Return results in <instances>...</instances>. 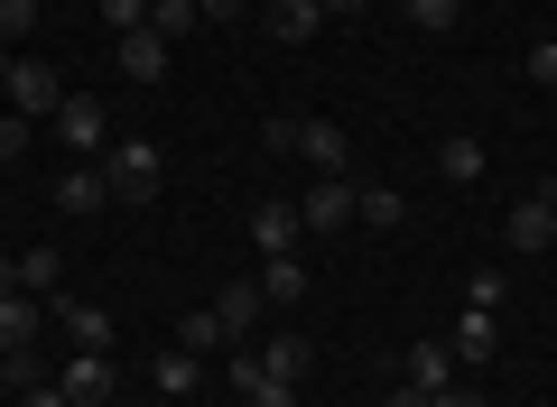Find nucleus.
Masks as SVG:
<instances>
[{"label": "nucleus", "mask_w": 557, "mask_h": 407, "mask_svg": "<svg viewBox=\"0 0 557 407\" xmlns=\"http://www.w3.org/2000/svg\"><path fill=\"white\" fill-rule=\"evenodd\" d=\"M511 251H557V186H530L511 204Z\"/></svg>", "instance_id": "nucleus-5"}, {"label": "nucleus", "mask_w": 557, "mask_h": 407, "mask_svg": "<svg viewBox=\"0 0 557 407\" xmlns=\"http://www.w3.org/2000/svg\"><path fill=\"white\" fill-rule=\"evenodd\" d=\"M307 288H317V278H307L298 251H288V259H260V296H270V306H298Z\"/></svg>", "instance_id": "nucleus-17"}, {"label": "nucleus", "mask_w": 557, "mask_h": 407, "mask_svg": "<svg viewBox=\"0 0 557 407\" xmlns=\"http://www.w3.org/2000/svg\"><path fill=\"white\" fill-rule=\"evenodd\" d=\"M159 407H186V398H159Z\"/></svg>", "instance_id": "nucleus-39"}, {"label": "nucleus", "mask_w": 557, "mask_h": 407, "mask_svg": "<svg viewBox=\"0 0 557 407\" xmlns=\"http://www.w3.org/2000/svg\"><path fill=\"white\" fill-rule=\"evenodd\" d=\"M102 20H112V38H131V28H149V0H94Z\"/></svg>", "instance_id": "nucleus-28"}, {"label": "nucleus", "mask_w": 557, "mask_h": 407, "mask_svg": "<svg viewBox=\"0 0 557 407\" xmlns=\"http://www.w3.org/2000/svg\"><path fill=\"white\" fill-rule=\"evenodd\" d=\"M354 214L372 222V232H399V222H409V194H399V186H362V194H354Z\"/></svg>", "instance_id": "nucleus-19"}, {"label": "nucleus", "mask_w": 557, "mask_h": 407, "mask_svg": "<svg viewBox=\"0 0 557 407\" xmlns=\"http://www.w3.org/2000/svg\"><path fill=\"white\" fill-rule=\"evenodd\" d=\"M57 102H65L57 65H38V56H20V65H10V112H20V120H57Z\"/></svg>", "instance_id": "nucleus-2"}, {"label": "nucleus", "mask_w": 557, "mask_h": 407, "mask_svg": "<svg viewBox=\"0 0 557 407\" xmlns=\"http://www.w3.org/2000/svg\"><path fill=\"white\" fill-rule=\"evenodd\" d=\"M251 352L278 370V380H307V361H317V343H307V333H288V325H278V333H260Z\"/></svg>", "instance_id": "nucleus-16"}, {"label": "nucleus", "mask_w": 557, "mask_h": 407, "mask_svg": "<svg viewBox=\"0 0 557 407\" xmlns=\"http://www.w3.org/2000/svg\"><path fill=\"white\" fill-rule=\"evenodd\" d=\"M530 75H539V84L557 93V38H548V47H530Z\"/></svg>", "instance_id": "nucleus-32"}, {"label": "nucleus", "mask_w": 557, "mask_h": 407, "mask_svg": "<svg viewBox=\"0 0 557 407\" xmlns=\"http://www.w3.org/2000/svg\"><path fill=\"white\" fill-rule=\"evenodd\" d=\"M20 407H65V389H57V380H28V389H20Z\"/></svg>", "instance_id": "nucleus-33"}, {"label": "nucleus", "mask_w": 557, "mask_h": 407, "mask_svg": "<svg viewBox=\"0 0 557 407\" xmlns=\"http://www.w3.org/2000/svg\"><path fill=\"white\" fill-rule=\"evenodd\" d=\"M493 343H502V315H483V306H465L456 333H446V352H456V361H493Z\"/></svg>", "instance_id": "nucleus-15"}, {"label": "nucleus", "mask_w": 557, "mask_h": 407, "mask_svg": "<svg viewBox=\"0 0 557 407\" xmlns=\"http://www.w3.org/2000/svg\"><path fill=\"white\" fill-rule=\"evenodd\" d=\"M317 10L325 20H362V0H317Z\"/></svg>", "instance_id": "nucleus-36"}, {"label": "nucleus", "mask_w": 557, "mask_h": 407, "mask_svg": "<svg viewBox=\"0 0 557 407\" xmlns=\"http://www.w3.org/2000/svg\"><path fill=\"white\" fill-rule=\"evenodd\" d=\"M47 325H57V315H47V296H0V352H28V343H38V333Z\"/></svg>", "instance_id": "nucleus-10"}, {"label": "nucleus", "mask_w": 557, "mask_h": 407, "mask_svg": "<svg viewBox=\"0 0 557 407\" xmlns=\"http://www.w3.org/2000/svg\"><path fill=\"white\" fill-rule=\"evenodd\" d=\"M317 28H325L317 0H270V38H278V47H307Z\"/></svg>", "instance_id": "nucleus-18"}, {"label": "nucleus", "mask_w": 557, "mask_h": 407, "mask_svg": "<svg viewBox=\"0 0 557 407\" xmlns=\"http://www.w3.org/2000/svg\"><path fill=\"white\" fill-rule=\"evenodd\" d=\"M196 380H205V352H159V398H196Z\"/></svg>", "instance_id": "nucleus-21"}, {"label": "nucleus", "mask_w": 557, "mask_h": 407, "mask_svg": "<svg viewBox=\"0 0 557 407\" xmlns=\"http://www.w3.org/2000/svg\"><path fill=\"white\" fill-rule=\"evenodd\" d=\"M483 167H493V157H483L474 130H446L437 139V176H446V186H483Z\"/></svg>", "instance_id": "nucleus-13"}, {"label": "nucleus", "mask_w": 557, "mask_h": 407, "mask_svg": "<svg viewBox=\"0 0 557 407\" xmlns=\"http://www.w3.org/2000/svg\"><path fill=\"white\" fill-rule=\"evenodd\" d=\"M102 204H112V186H102V167H75L57 186V214H102Z\"/></svg>", "instance_id": "nucleus-20"}, {"label": "nucleus", "mask_w": 557, "mask_h": 407, "mask_svg": "<svg viewBox=\"0 0 557 407\" xmlns=\"http://www.w3.org/2000/svg\"><path fill=\"white\" fill-rule=\"evenodd\" d=\"M428 407H493V398H483V389H465V380H446V389H437Z\"/></svg>", "instance_id": "nucleus-30"}, {"label": "nucleus", "mask_w": 557, "mask_h": 407, "mask_svg": "<svg viewBox=\"0 0 557 407\" xmlns=\"http://www.w3.org/2000/svg\"><path fill=\"white\" fill-rule=\"evenodd\" d=\"M391 10H399L409 28H428V38H446V28L465 20V0H391Z\"/></svg>", "instance_id": "nucleus-24"}, {"label": "nucleus", "mask_w": 557, "mask_h": 407, "mask_svg": "<svg viewBox=\"0 0 557 407\" xmlns=\"http://www.w3.org/2000/svg\"><path fill=\"white\" fill-rule=\"evenodd\" d=\"M28 130H38V120H20V112L0 120V157H20V149H28Z\"/></svg>", "instance_id": "nucleus-31"}, {"label": "nucleus", "mask_w": 557, "mask_h": 407, "mask_svg": "<svg viewBox=\"0 0 557 407\" xmlns=\"http://www.w3.org/2000/svg\"><path fill=\"white\" fill-rule=\"evenodd\" d=\"M47 315L65 325V343H75V352H112V315H102V306H84V296H57Z\"/></svg>", "instance_id": "nucleus-12"}, {"label": "nucleus", "mask_w": 557, "mask_h": 407, "mask_svg": "<svg viewBox=\"0 0 557 407\" xmlns=\"http://www.w3.org/2000/svg\"><path fill=\"white\" fill-rule=\"evenodd\" d=\"M233 407H298V380H278L260 352H233Z\"/></svg>", "instance_id": "nucleus-3"}, {"label": "nucleus", "mask_w": 557, "mask_h": 407, "mask_svg": "<svg viewBox=\"0 0 557 407\" xmlns=\"http://www.w3.org/2000/svg\"><path fill=\"white\" fill-rule=\"evenodd\" d=\"M260 315H270L260 278H233V288L214 296V325H223V343H260Z\"/></svg>", "instance_id": "nucleus-4"}, {"label": "nucleus", "mask_w": 557, "mask_h": 407, "mask_svg": "<svg viewBox=\"0 0 557 407\" xmlns=\"http://www.w3.org/2000/svg\"><path fill=\"white\" fill-rule=\"evenodd\" d=\"M0 167H10V157H0Z\"/></svg>", "instance_id": "nucleus-40"}, {"label": "nucleus", "mask_w": 557, "mask_h": 407, "mask_svg": "<svg viewBox=\"0 0 557 407\" xmlns=\"http://www.w3.org/2000/svg\"><path fill=\"white\" fill-rule=\"evenodd\" d=\"M149 28H159L168 47H186V38L205 28V10H196V0H149Z\"/></svg>", "instance_id": "nucleus-22"}, {"label": "nucleus", "mask_w": 557, "mask_h": 407, "mask_svg": "<svg viewBox=\"0 0 557 407\" xmlns=\"http://www.w3.org/2000/svg\"><path fill=\"white\" fill-rule=\"evenodd\" d=\"M446 380H456V352H446V343H418V352H409V389H428V398H437Z\"/></svg>", "instance_id": "nucleus-23"}, {"label": "nucleus", "mask_w": 557, "mask_h": 407, "mask_svg": "<svg viewBox=\"0 0 557 407\" xmlns=\"http://www.w3.org/2000/svg\"><path fill=\"white\" fill-rule=\"evenodd\" d=\"M196 10H205V20L223 28V20H242V10H251V0H196Z\"/></svg>", "instance_id": "nucleus-34"}, {"label": "nucleus", "mask_w": 557, "mask_h": 407, "mask_svg": "<svg viewBox=\"0 0 557 407\" xmlns=\"http://www.w3.org/2000/svg\"><path fill=\"white\" fill-rule=\"evenodd\" d=\"M177 343H186V352H223V325H214V306H196V315H186V325H177Z\"/></svg>", "instance_id": "nucleus-26"}, {"label": "nucleus", "mask_w": 557, "mask_h": 407, "mask_svg": "<svg viewBox=\"0 0 557 407\" xmlns=\"http://www.w3.org/2000/svg\"><path fill=\"white\" fill-rule=\"evenodd\" d=\"M298 241H307L298 204H260V214H251V251H260V259H288Z\"/></svg>", "instance_id": "nucleus-11"}, {"label": "nucleus", "mask_w": 557, "mask_h": 407, "mask_svg": "<svg viewBox=\"0 0 557 407\" xmlns=\"http://www.w3.org/2000/svg\"><path fill=\"white\" fill-rule=\"evenodd\" d=\"M57 389H65V407H112V352H75V361L57 370Z\"/></svg>", "instance_id": "nucleus-6"}, {"label": "nucleus", "mask_w": 557, "mask_h": 407, "mask_svg": "<svg viewBox=\"0 0 557 407\" xmlns=\"http://www.w3.org/2000/svg\"><path fill=\"white\" fill-rule=\"evenodd\" d=\"M10 65H20V56H10V47H0V93H10Z\"/></svg>", "instance_id": "nucleus-38"}, {"label": "nucleus", "mask_w": 557, "mask_h": 407, "mask_svg": "<svg viewBox=\"0 0 557 407\" xmlns=\"http://www.w3.org/2000/svg\"><path fill=\"white\" fill-rule=\"evenodd\" d=\"M38 28V0H0V47H20Z\"/></svg>", "instance_id": "nucleus-27"}, {"label": "nucleus", "mask_w": 557, "mask_h": 407, "mask_svg": "<svg viewBox=\"0 0 557 407\" xmlns=\"http://www.w3.org/2000/svg\"><path fill=\"white\" fill-rule=\"evenodd\" d=\"M168 56H177V47H168L159 28H131V38H121V75H131V84H159Z\"/></svg>", "instance_id": "nucleus-14"}, {"label": "nucleus", "mask_w": 557, "mask_h": 407, "mask_svg": "<svg viewBox=\"0 0 557 407\" xmlns=\"http://www.w3.org/2000/svg\"><path fill=\"white\" fill-rule=\"evenodd\" d=\"M298 222L307 232H344V222H354V176H317V186L298 194Z\"/></svg>", "instance_id": "nucleus-7"}, {"label": "nucleus", "mask_w": 557, "mask_h": 407, "mask_svg": "<svg viewBox=\"0 0 557 407\" xmlns=\"http://www.w3.org/2000/svg\"><path fill=\"white\" fill-rule=\"evenodd\" d=\"M298 157L317 176H354V139H344L335 120H298Z\"/></svg>", "instance_id": "nucleus-9"}, {"label": "nucleus", "mask_w": 557, "mask_h": 407, "mask_svg": "<svg viewBox=\"0 0 557 407\" xmlns=\"http://www.w3.org/2000/svg\"><path fill=\"white\" fill-rule=\"evenodd\" d=\"M0 296H20V259H0Z\"/></svg>", "instance_id": "nucleus-37"}, {"label": "nucleus", "mask_w": 557, "mask_h": 407, "mask_svg": "<svg viewBox=\"0 0 557 407\" xmlns=\"http://www.w3.org/2000/svg\"><path fill=\"white\" fill-rule=\"evenodd\" d=\"M548 102H557V93H548Z\"/></svg>", "instance_id": "nucleus-42"}, {"label": "nucleus", "mask_w": 557, "mask_h": 407, "mask_svg": "<svg viewBox=\"0 0 557 407\" xmlns=\"http://www.w3.org/2000/svg\"><path fill=\"white\" fill-rule=\"evenodd\" d=\"M102 186H112V204H159L168 157L149 149V139H112V149H102Z\"/></svg>", "instance_id": "nucleus-1"}, {"label": "nucleus", "mask_w": 557, "mask_h": 407, "mask_svg": "<svg viewBox=\"0 0 557 407\" xmlns=\"http://www.w3.org/2000/svg\"><path fill=\"white\" fill-rule=\"evenodd\" d=\"M57 278H65V269H57V251H28V259H20V288H28V296H47V306L65 296Z\"/></svg>", "instance_id": "nucleus-25"}, {"label": "nucleus", "mask_w": 557, "mask_h": 407, "mask_svg": "<svg viewBox=\"0 0 557 407\" xmlns=\"http://www.w3.org/2000/svg\"><path fill=\"white\" fill-rule=\"evenodd\" d=\"M38 10H47V0H38Z\"/></svg>", "instance_id": "nucleus-41"}, {"label": "nucleus", "mask_w": 557, "mask_h": 407, "mask_svg": "<svg viewBox=\"0 0 557 407\" xmlns=\"http://www.w3.org/2000/svg\"><path fill=\"white\" fill-rule=\"evenodd\" d=\"M57 139H65V149H84V157L112 149V120H102V102H94V93H65V102H57Z\"/></svg>", "instance_id": "nucleus-8"}, {"label": "nucleus", "mask_w": 557, "mask_h": 407, "mask_svg": "<svg viewBox=\"0 0 557 407\" xmlns=\"http://www.w3.org/2000/svg\"><path fill=\"white\" fill-rule=\"evenodd\" d=\"M381 407H428V389H409V380H399V389H391Z\"/></svg>", "instance_id": "nucleus-35"}, {"label": "nucleus", "mask_w": 557, "mask_h": 407, "mask_svg": "<svg viewBox=\"0 0 557 407\" xmlns=\"http://www.w3.org/2000/svg\"><path fill=\"white\" fill-rule=\"evenodd\" d=\"M0 380L28 389V380H47V370H38V352H0Z\"/></svg>", "instance_id": "nucleus-29"}]
</instances>
